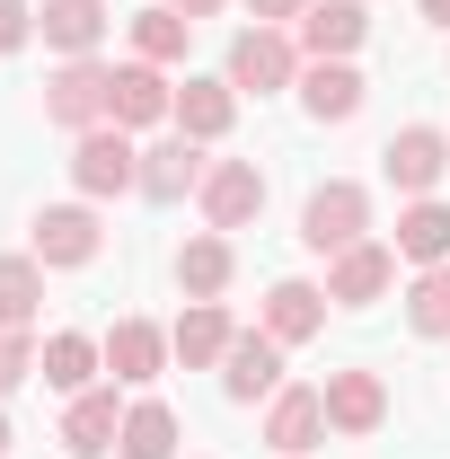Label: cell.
<instances>
[{
  "instance_id": "6da1fadb",
  "label": "cell",
  "mask_w": 450,
  "mask_h": 459,
  "mask_svg": "<svg viewBox=\"0 0 450 459\" xmlns=\"http://www.w3.org/2000/svg\"><path fill=\"white\" fill-rule=\"evenodd\" d=\"M300 36L291 27H238L229 36V62H221V80L238 89V98H282V89H300Z\"/></svg>"
},
{
  "instance_id": "7a4b0ae2",
  "label": "cell",
  "mask_w": 450,
  "mask_h": 459,
  "mask_svg": "<svg viewBox=\"0 0 450 459\" xmlns=\"http://www.w3.org/2000/svg\"><path fill=\"white\" fill-rule=\"evenodd\" d=\"M362 238H371V186H353V177L309 186V204H300V247H309V256H344V247H362Z\"/></svg>"
},
{
  "instance_id": "3957f363",
  "label": "cell",
  "mask_w": 450,
  "mask_h": 459,
  "mask_svg": "<svg viewBox=\"0 0 450 459\" xmlns=\"http://www.w3.org/2000/svg\"><path fill=\"white\" fill-rule=\"evenodd\" d=\"M71 186H80V204L142 195V151H133V133H124V124H98V133H80V142H71Z\"/></svg>"
},
{
  "instance_id": "277c9868",
  "label": "cell",
  "mask_w": 450,
  "mask_h": 459,
  "mask_svg": "<svg viewBox=\"0 0 450 459\" xmlns=\"http://www.w3.org/2000/svg\"><path fill=\"white\" fill-rule=\"evenodd\" d=\"M107 89H115V62H98V54H80V62H62L54 80H45V124L54 133H98L107 124Z\"/></svg>"
},
{
  "instance_id": "5b68a950",
  "label": "cell",
  "mask_w": 450,
  "mask_h": 459,
  "mask_svg": "<svg viewBox=\"0 0 450 459\" xmlns=\"http://www.w3.org/2000/svg\"><path fill=\"white\" fill-rule=\"evenodd\" d=\"M380 177H389L406 204H424V195L450 177V133L442 124H397L389 142H380Z\"/></svg>"
},
{
  "instance_id": "8992f818",
  "label": "cell",
  "mask_w": 450,
  "mask_h": 459,
  "mask_svg": "<svg viewBox=\"0 0 450 459\" xmlns=\"http://www.w3.org/2000/svg\"><path fill=\"white\" fill-rule=\"evenodd\" d=\"M291 36H300V62H353L371 36V9L362 0H309Z\"/></svg>"
},
{
  "instance_id": "52a82bcc",
  "label": "cell",
  "mask_w": 450,
  "mask_h": 459,
  "mask_svg": "<svg viewBox=\"0 0 450 459\" xmlns=\"http://www.w3.org/2000/svg\"><path fill=\"white\" fill-rule=\"evenodd\" d=\"M177 115V89L160 62H115V89H107V124L124 133H151V124H169Z\"/></svg>"
},
{
  "instance_id": "ba28073f",
  "label": "cell",
  "mask_w": 450,
  "mask_h": 459,
  "mask_svg": "<svg viewBox=\"0 0 450 459\" xmlns=\"http://www.w3.org/2000/svg\"><path fill=\"white\" fill-rule=\"evenodd\" d=\"M389 283H397V247L389 238H362V247L327 256V300H336V309H371V300H389Z\"/></svg>"
},
{
  "instance_id": "9c48e42d",
  "label": "cell",
  "mask_w": 450,
  "mask_h": 459,
  "mask_svg": "<svg viewBox=\"0 0 450 459\" xmlns=\"http://www.w3.org/2000/svg\"><path fill=\"white\" fill-rule=\"evenodd\" d=\"M265 442L282 459H309L327 442V389H300V380H282L274 398H265Z\"/></svg>"
},
{
  "instance_id": "30bf717a",
  "label": "cell",
  "mask_w": 450,
  "mask_h": 459,
  "mask_svg": "<svg viewBox=\"0 0 450 459\" xmlns=\"http://www.w3.org/2000/svg\"><path fill=\"white\" fill-rule=\"evenodd\" d=\"M203 230H247L256 212H265V169L256 160H212V177H203Z\"/></svg>"
},
{
  "instance_id": "8fae6325",
  "label": "cell",
  "mask_w": 450,
  "mask_h": 459,
  "mask_svg": "<svg viewBox=\"0 0 450 459\" xmlns=\"http://www.w3.org/2000/svg\"><path fill=\"white\" fill-rule=\"evenodd\" d=\"M98 344H107L115 389H151V380H160V371L177 362V353H169V327H151V318H115Z\"/></svg>"
},
{
  "instance_id": "7c38bea8",
  "label": "cell",
  "mask_w": 450,
  "mask_h": 459,
  "mask_svg": "<svg viewBox=\"0 0 450 459\" xmlns=\"http://www.w3.org/2000/svg\"><path fill=\"white\" fill-rule=\"evenodd\" d=\"M380 424H389V380L380 371H327V433L371 442Z\"/></svg>"
},
{
  "instance_id": "4fadbf2b",
  "label": "cell",
  "mask_w": 450,
  "mask_h": 459,
  "mask_svg": "<svg viewBox=\"0 0 450 459\" xmlns=\"http://www.w3.org/2000/svg\"><path fill=\"white\" fill-rule=\"evenodd\" d=\"M98 247H107L98 204H45L36 212V256L45 265H98Z\"/></svg>"
},
{
  "instance_id": "5bb4252c",
  "label": "cell",
  "mask_w": 450,
  "mask_h": 459,
  "mask_svg": "<svg viewBox=\"0 0 450 459\" xmlns=\"http://www.w3.org/2000/svg\"><path fill=\"white\" fill-rule=\"evenodd\" d=\"M282 353H291V344H274L265 327H238V336H229V353H221V389H229L238 406L274 398V389H282Z\"/></svg>"
},
{
  "instance_id": "9a60e30c",
  "label": "cell",
  "mask_w": 450,
  "mask_h": 459,
  "mask_svg": "<svg viewBox=\"0 0 450 459\" xmlns=\"http://www.w3.org/2000/svg\"><path fill=\"white\" fill-rule=\"evenodd\" d=\"M203 177H212V160H203V142H186V133H169V142L142 151V195H151V204H186V195H203Z\"/></svg>"
},
{
  "instance_id": "2e32d148",
  "label": "cell",
  "mask_w": 450,
  "mask_h": 459,
  "mask_svg": "<svg viewBox=\"0 0 450 459\" xmlns=\"http://www.w3.org/2000/svg\"><path fill=\"white\" fill-rule=\"evenodd\" d=\"M98 371H107V344L80 336V327H54V336L36 344V380H45V389H62V398L98 389Z\"/></svg>"
},
{
  "instance_id": "e0dca14e",
  "label": "cell",
  "mask_w": 450,
  "mask_h": 459,
  "mask_svg": "<svg viewBox=\"0 0 450 459\" xmlns=\"http://www.w3.org/2000/svg\"><path fill=\"white\" fill-rule=\"evenodd\" d=\"M274 344H309L327 336V283H300V274H282L274 291H265V318H256Z\"/></svg>"
},
{
  "instance_id": "ac0fdd59",
  "label": "cell",
  "mask_w": 450,
  "mask_h": 459,
  "mask_svg": "<svg viewBox=\"0 0 450 459\" xmlns=\"http://www.w3.org/2000/svg\"><path fill=\"white\" fill-rule=\"evenodd\" d=\"M229 274H238V247H229V230H195V238L177 247V291H186V300H221Z\"/></svg>"
},
{
  "instance_id": "d6986e66",
  "label": "cell",
  "mask_w": 450,
  "mask_h": 459,
  "mask_svg": "<svg viewBox=\"0 0 450 459\" xmlns=\"http://www.w3.org/2000/svg\"><path fill=\"white\" fill-rule=\"evenodd\" d=\"M186 142H221L229 124H238V89H229L221 71L212 80H177V115H169Z\"/></svg>"
},
{
  "instance_id": "ffe728a7",
  "label": "cell",
  "mask_w": 450,
  "mask_h": 459,
  "mask_svg": "<svg viewBox=\"0 0 450 459\" xmlns=\"http://www.w3.org/2000/svg\"><path fill=\"white\" fill-rule=\"evenodd\" d=\"M115 433H124V406H115V389H80V398L62 406V451L71 459H107Z\"/></svg>"
},
{
  "instance_id": "44dd1931",
  "label": "cell",
  "mask_w": 450,
  "mask_h": 459,
  "mask_svg": "<svg viewBox=\"0 0 450 459\" xmlns=\"http://www.w3.org/2000/svg\"><path fill=\"white\" fill-rule=\"evenodd\" d=\"M362 98H371V89H362L353 62H309V71H300V107H309V124H353Z\"/></svg>"
},
{
  "instance_id": "7402d4cb",
  "label": "cell",
  "mask_w": 450,
  "mask_h": 459,
  "mask_svg": "<svg viewBox=\"0 0 450 459\" xmlns=\"http://www.w3.org/2000/svg\"><path fill=\"white\" fill-rule=\"evenodd\" d=\"M389 247H397V265H415V274H424V265H450V204H442V195L406 204Z\"/></svg>"
},
{
  "instance_id": "603a6c76",
  "label": "cell",
  "mask_w": 450,
  "mask_h": 459,
  "mask_svg": "<svg viewBox=\"0 0 450 459\" xmlns=\"http://www.w3.org/2000/svg\"><path fill=\"white\" fill-rule=\"evenodd\" d=\"M229 336H238V327H229L221 300H186V318L169 327V353L186 362V371H212V362L229 353Z\"/></svg>"
},
{
  "instance_id": "cb8c5ba5",
  "label": "cell",
  "mask_w": 450,
  "mask_h": 459,
  "mask_svg": "<svg viewBox=\"0 0 450 459\" xmlns=\"http://www.w3.org/2000/svg\"><path fill=\"white\" fill-rule=\"evenodd\" d=\"M36 36H45L62 62L98 54V36H107V0H45V9H36Z\"/></svg>"
},
{
  "instance_id": "d4e9b609",
  "label": "cell",
  "mask_w": 450,
  "mask_h": 459,
  "mask_svg": "<svg viewBox=\"0 0 450 459\" xmlns=\"http://www.w3.org/2000/svg\"><path fill=\"white\" fill-rule=\"evenodd\" d=\"M115 451H124V459H177V406L169 398H133V406H124Z\"/></svg>"
},
{
  "instance_id": "484cf974",
  "label": "cell",
  "mask_w": 450,
  "mask_h": 459,
  "mask_svg": "<svg viewBox=\"0 0 450 459\" xmlns=\"http://www.w3.org/2000/svg\"><path fill=\"white\" fill-rule=\"evenodd\" d=\"M36 309H45V256L36 247L0 256V327H36Z\"/></svg>"
},
{
  "instance_id": "4316f807",
  "label": "cell",
  "mask_w": 450,
  "mask_h": 459,
  "mask_svg": "<svg viewBox=\"0 0 450 459\" xmlns=\"http://www.w3.org/2000/svg\"><path fill=\"white\" fill-rule=\"evenodd\" d=\"M186 36H195V18H177L169 0L160 9H133V62H186Z\"/></svg>"
},
{
  "instance_id": "83f0119b",
  "label": "cell",
  "mask_w": 450,
  "mask_h": 459,
  "mask_svg": "<svg viewBox=\"0 0 450 459\" xmlns=\"http://www.w3.org/2000/svg\"><path fill=\"white\" fill-rule=\"evenodd\" d=\"M406 327L433 336V344H450V265H424V274L406 283Z\"/></svg>"
},
{
  "instance_id": "f1b7e54d",
  "label": "cell",
  "mask_w": 450,
  "mask_h": 459,
  "mask_svg": "<svg viewBox=\"0 0 450 459\" xmlns=\"http://www.w3.org/2000/svg\"><path fill=\"white\" fill-rule=\"evenodd\" d=\"M18 380H36V327H0V398Z\"/></svg>"
},
{
  "instance_id": "f546056e",
  "label": "cell",
  "mask_w": 450,
  "mask_h": 459,
  "mask_svg": "<svg viewBox=\"0 0 450 459\" xmlns=\"http://www.w3.org/2000/svg\"><path fill=\"white\" fill-rule=\"evenodd\" d=\"M27 36H36V9L27 0H0V54H18Z\"/></svg>"
},
{
  "instance_id": "4dcf8cb0",
  "label": "cell",
  "mask_w": 450,
  "mask_h": 459,
  "mask_svg": "<svg viewBox=\"0 0 450 459\" xmlns=\"http://www.w3.org/2000/svg\"><path fill=\"white\" fill-rule=\"evenodd\" d=\"M247 9H256V27H300L309 0H247Z\"/></svg>"
},
{
  "instance_id": "1f68e13d",
  "label": "cell",
  "mask_w": 450,
  "mask_h": 459,
  "mask_svg": "<svg viewBox=\"0 0 450 459\" xmlns=\"http://www.w3.org/2000/svg\"><path fill=\"white\" fill-rule=\"evenodd\" d=\"M177 18H195V27H203V18H221V0H169Z\"/></svg>"
},
{
  "instance_id": "d6a6232c",
  "label": "cell",
  "mask_w": 450,
  "mask_h": 459,
  "mask_svg": "<svg viewBox=\"0 0 450 459\" xmlns=\"http://www.w3.org/2000/svg\"><path fill=\"white\" fill-rule=\"evenodd\" d=\"M415 9H424V18H433V27H450V0H415Z\"/></svg>"
},
{
  "instance_id": "836d02e7",
  "label": "cell",
  "mask_w": 450,
  "mask_h": 459,
  "mask_svg": "<svg viewBox=\"0 0 450 459\" xmlns=\"http://www.w3.org/2000/svg\"><path fill=\"white\" fill-rule=\"evenodd\" d=\"M0 459H9V415H0Z\"/></svg>"
}]
</instances>
